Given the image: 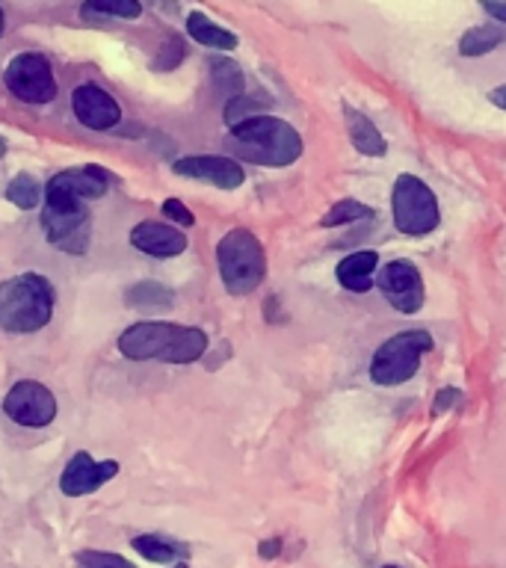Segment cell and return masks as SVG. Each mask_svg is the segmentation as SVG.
<instances>
[{
	"mask_svg": "<svg viewBox=\"0 0 506 568\" xmlns=\"http://www.w3.org/2000/svg\"><path fill=\"white\" fill-rule=\"evenodd\" d=\"M229 149L234 151V158L252 166L284 169L302 158L305 142L291 122H284L279 115L257 113L231 124Z\"/></svg>",
	"mask_w": 506,
	"mask_h": 568,
	"instance_id": "cell-1",
	"label": "cell"
},
{
	"mask_svg": "<svg viewBox=\"0 0 506 568\" xmlns=\"http://www.w3.org/2000/svg\"><path fill=\"white\" fill-rule=\"evenodd\" d=\"M119 349L131 362L160 358L169 364H193L208 353V332L199 326L145 320V323H133L131 328H124L119 337Z\"/></svg>",
	"mask_w": 506,
	"mask_h": 568,
	"instance_id": "cell-2",
	"label": "cell"
},
{
	"mask_svg": "<svg viewBox=\"0 0 506 568\" xmlns=\"http://www.w3.org/2000/svg\"><path fill=\"white\" fill-rule=\"evenodd\" d=\"M53 317V287L44 275L24 273L0 282V328L9 335H33Z\"/></svg>",
	"mask_w": 506,
	"mask_h": 568,
	"instance_id": "cell-3",
	"label": "cell"
},
{
	"mask_svg": "<svg viewBox=\"0 0 506 568\" xmlns=\"http://www.w3.org/2000/svg\"><path fill=\"white\" fill-rule=\"evenodd\" d=\"M216 266L225 291L231 296H246L257 291V284H264L266 252L249 229H231L216 243Z\"/></svg>",
	"mask_w": 506,
	"mask_h": 568,
	"instance_id": "cell-4",
	"label": "cell"
},
{
	"mask_svg": "<svg viewBox=\"0 0 506 568\" xmlns=\"http://www.w3.org/2000/svg\"><path fill=\"white\" fill-rule=\"evenodd\" d=\"M42 229L51 240V246L69 255H83L92 237V222H89L87 204L80 195H71L69 190L44 184V207Z\"/></svg>",
	"mask_w": 506,
	"mask_h": 568,
	"instance_id": "cell-5",
	"label": "cell"
},
{
	"mask_svg": "<svg viewBox=\"0 0 506 568\" xmlns=\"http://www.w3.org/2000/svg\"><path fill=\"white\" fill-rule=\"evenodd\" d=\"M435 346L433 335L426 328H406L388 337L385 344L373 353L371 379L382 388H397L421 371L424 355Z\"/></svg>",
	"mask_w": 506,
	"mask_h": 568,
	"instance_id": "cell-6",
	"label": "cell"
},
{
	"mask_svg": "<svg viewBox=\"0 0 506 568\" xmlns=\"http://www.w3.org/2000/svg\"><path fill=\"white\" fill-rule=\"evenodd\" d=\"M391 216H394V229L406 237H426L442 225V207H438L433 186L408 172L397 175L394 181Z\"/></svg>",
	"mask_w": 506,
	"mask_h": 568,
	"instance_id": "cell-7",
	"label": "cell"
},
{
	"mask_svg": "<svg viewBox=\"0 0 506 568\" xmlns=\"http://www.w3.org/2000/svg\"><path fill=\"white\" fill-rule=\"evenodd\" d=\"M7 89L24 104H48L57 98V80H53L51 62L42 53H18L3 71Z\"/></svg>",
	"mask_w": 506,
	"mask_h": 568,
	"instance_id": "cell-8",
	"label": "cell"
},
{
	"mask_svg": "<svg viewBox=\"0 0 506 568\" xmlns=\"http://www.w3.org/2000/svg\"><path fill=\"white\" fill-rule=\"evenodd\" d=\"M376 287L388 300L391 308H397L399 314H417L424 308V275L412 261H388L385 266H380Z\"/></svg>",
	"mask_w": 506,
	"mask_h": 568,
	"instance_id": "cell-9",
	"label": "cell"
},
{
	"mask_svg": "<svg viewBox=\"0 0 506 568\" xmlns=\"http://www.w3.org/2000/svg\"><path fill=\"white\" fill-rule=\"evenodd\" d=\"M3 412L18 426L42 429L57 417V397L51 394V388H44L42 382H16L3 397Z\"/></svg>",
	"mask_w": 506,
	"mask_h": 568,
	"instance_id": "cell-10",
	"label": "cell"
},
{
	"mask_svg": "<svg viewBox=\"0 0 506 568\" xmlns=\"http://www.w3.org/2000/svg\"><path fill=\"white\" fill-rule=\"evenodd\" d=\"M172 172L181 178H195L204 184H213L216 190H237L246 181V172L234 158L222 154H195V158H181L172 163Z\"/></svg>",
	"mask_w": 506,
	"mask_h": 568,
	"instance_id": "cell-11",
	"label": "cell"
},
{
	"mask_svg": "<svg viewBox=\"0 0 506 568\" xmlns=\"http://www.w3.org/2000/svg\"><path fill=\"white\" fill-rule=\"evenodd\" d=\"M115 474H119V462H113V459L98 462V459H92L89 453L78 450L69 459V465L62 468L60 491L69 497L92 495V491H98V488L104 486V483H110Z\"/></svg>",
	"mask_w": 506,
	"mask_h": 568,
	"instance_id": "cell-12",
	"label": "cell"
},
{
	"mask_svg": "<svg viewBox=\"0 0 506 568\" xmlns=\"http://www.w3.org/2000/svg\"><path fill=\"white\" fill-rule=\"evenodd\" d=\"M71 110L78 115V122L92 131H110L122 122V106L107 89L95 87V83H83L74 89L71 95Z\"/></svg>",
	"mask_w": 506,
	"mask_h": 568,
	"instance_id": "cell-13",
	"label": "cell"
},
{
	"mask_svg": "<svg viewBox=\"0 0 506 568\" xmlns=\"http://www.w3.org/2000/svg\"><path fill=\"white\" fill-rule=\"evenodd\" d=\"M131 246L151 257H175L186 248V234L163 222H140L131 231Z\"/></svg>",
	"mask_w": 506,
	"mask_h": 568,
	"instance_id": "cell-14",
	"label": "cell"
},
{
	"mask_svg": "<svg viewBox=\"0 0 506 568\" xmlns=\"http://www.w3.org/2000/svg\"><path fill=\"white\" fill-rule=\"evenodd\" d=\"M376 273H380V255L371 248L353 252V255L341 257V264L335 266L337 284L350 293H367L376 284Z\"/></svg>",
	"mask_w": 506,
	"mask_h": 568,
	"instance_id": "cell-15",
	"label": "cell"
},
{
	"mask_svg": "<svg viewBox=\"0 0 506 568\" xmlns=\"http://www.w3.org/2000/svg\"><path fill=\"white\" fill-rule=\"evenodd\" d=\"M48 184L69 190L71 195H80L83 202L87 199H101L107 193V186L113 184V175L101 166H80V169H65L48 181Z\"/></svg>",
	"mask_w": 506,
	"mask_h": 568,
	"instance_id": "cell-16",
	"label": "cell"
},
{
	"mask_svg": "<svg viewBox=\"0 0 506 568\" xmlns=\"http://www.w3.org/2000/svg\"><path fill=\"white\" fill-rule=\"evenodd\" d=\"M344 122L346 133H350V142L355 145V151H362L364 158H382L388 151V142H385L380 128L350 104H344Z\"/></svg>",
	"mask_w": 506,
	"mask_h": 568,
	"instance_id": "cell-17",
	"label": "cell"
},
{
	"mask_svg": "<svg viewBox=\"0 0 506 568\" xmlns=\"http://www.w3.org/2000/svg\"><path fill=\"white\" fill-rule=\"evenodd\" d=\"M133 550L145 557L149 562H160V566H166V562H184L190 557V548L181 545L175 539H166V536H158V532H145V536H136L131 541Z\"/></svg>",
	"mask_w": 506,
	"mask_h": 568,
	"instance_id": "cell-18",
	"label": "cell"
},
{
	"mask_svg": "<svg viewBox=\"0 0 506 568\" xmlns=\"http://www.w3.org/2000/svg\"><path fill=\"white\" fill-rule=\"evenodd\" d=\"M186 33L193 36L202 48H213V51H234L237 48V36L225 30V27L213 24L211 18L202 16V12L186 16Z\"/></svg>",
	"mask_w": 506,
	"mask_h": 568,
	"instance_id": "cell-19",
	"label": "cell"
},
{
	"mask_svg": "<svg viewBox=\"0 0 506 568\" xmlns=\"http://www.w3.org/2000/svg\"><path fill=\"white\" fill-rule=\"evenodd\" d=\"M506 42V24H479L465 30L459 39V53L462 57H483V53L497 51Z\"/></svg>",
	"mask_w": 506,
	"mask_h": 568,
	"instance_id": "cell-20",
	"label": "cell"
},
{
	"mask_svg": "<svg viewBox=\"0 0 506 568\" xmlns=\"http://www.w3.org/2000/svg\"><path fill=\"white\" fill-rule=\"evenodd\" d=\"M124 302H128L131 308H145V311L172 308V305H175V293L158 282H140L124 293Z\"/></svg>",
	"mask_w": 506,
	"mask_h": 568,
	"instance_id": "cell-21",
	"label": "cell"
},
{
	"mask_svg": "<svg viewBox=\"0 0 506 568\" xmlns=\"http://www.w3.org/2000/svg\"><path fill=\"white\" fill-rule=\"evenodd\" d=\"M42 195H44V186L39 184L33 175H27V172L12 178L7 186V199L16 204V207H21V211H33L36 204L42 202Z\"/></svg>",
	"mask_w": 506,
	"mask_h": 568,
	"instance_id": "cell-22",
	"label": "cell"
},
{
	"mask_svg": "<svg viewBox=\"0 0 506 568\" xmlns=\"http://www.w3.org/2000/svg\"><path fill=\"white\" fill-rule=\"evenodd\" d=\"M373 211L367 204L355 202V199H344V202H337L328 207V213L320 220L323 229H337V225H350V222H358V220H371Z\"/></svg>",
	"mask_w": 506,
	"mask_h": 568,
	"instance_id": "cell-23",
	"label": "cell"
},
{
	"mask_svg": "<svg viewBox=\"0 0 506 568\" xmlns=\"http://www.w3.org/2000/svg\"><path fill=\"white\" fill-rule=\"evenodd\" d=\"M211 74H213V83L220 89L222 95L229 98H237L243 95V71H240L237 62L231 60H213L211 62Z\"/></svg>",
	"mask_w": 506,
	"mask_h": 568,
	"instance_id": "cell-24",
	"label": "cell"
},
{
	"mask_svg": "<svg viewBox=\"0 0 506 568\" xmlns=\"http://www.w3.org/2000/svg\"><path fill=\"white\" fill-rule=\"evenodd\" d=\"M83 16H115V18H140V0H89Z\"/></svg>",
	"mask_w": 506,
	"mask_h": 568,
	"instance_id": "cell-25",
	"label": "cell"
},
{
	"mask_svg": "<svg viewBox=\"0 0 506 568\" xmlns=\"http://www.w3.org/2000/svg\"><path fill=\"white\" fill-rule=\"evenodd\" d=\"M74 562L78 568H136L119 554H107V550H80Z\"/></svg>",
	"mask_w": 506,
	"mask_h": 568,
	"instance_id": "cell-26",
	"label": "cell"
},
{
	"mask_svg": "<svg viewBox=\"0 0 506 568\" xmlns=\"http://www.w3.org/2000/svg\"><path fill=\"white\" fill-rule=\"evenodd\" d=\"M160 211L166 213L169 220H175L178 225H186V229H190V225H193V222H195V216H193V213H190V207H186V204L181 202V199H166Z\"/></svg>",
	"mask_w": 506,
	"mask_h": 568,
	"instance_id": "cell-27",
	"label": "cell"
},
{
	"mask_svg": "<svg viewBox=\"0 0 506 568\" xmlns=\"http://www.w3.org/2000/svg\"><path fill=\"white\" fill-rule=\"evenodd\" d=\"M459 399H462L459 388H442V390H438V394H435L433 412H429V415H433V417H442L444 412H451V408L456 406Z\"/></svg>",
	"mask_w": 506,
	"mask_h": 568,
	"instance_id": "cell-28",
	"label": "cell"
},
{
	"mask_svg": "<svg viewBox=\"0 0 506 568\" xmlns=\"http://www.w3.org/2000/svg\"><path fill=\"white\" fill-rule=\"evenodd\" d=\"M479 7L486 9L497 24H506V0H479Z\"/></svg>",
	"mask_w": 506,
	"mask_h": 568,
	"instance_id": "cell-29",
	"label": "cell"
},
{
	"mask_svg": "<svg viewBox=\"0 0 506 568\" xmlns=\"http://www.w3.org/2000/svg\"><path fill=\"white\" fill-rule=\"evenodd\" d=\"M261 559H275L282 554V539H266L261 541V548H257Z\"/></svg>",
	"mask_w": 506,
	"mask_h": 568,
	"instance_id": "cell-30",
	"label": "cell"
},
{
	"mask_svg": "<svg viewBox=\"0 0 506 568\" xmlns=\"http://www.w3.org/2000/svg\"><path fill=\"white\" fill-rule=\"evenodd\" d=\"M488 101L495 106H500V110H506V87H497L488 92Z\"/></svg>",
	"mask_w": 506,
	"mask_h": 568,
	"instance_id": "cell-31",
	"label": "cell"
},
{
	"mask_svg": "<svg viewBox=\"0 0 506 568\" xmlns=\"http://www.w3.org/2000/svg\"><path fill=\"white\" fill-rule=\"evenodd\" d=\"M0 36H3V9H0Z\"/></svg>",
	"mask_w": 506,
	"mask_h": 568,
	"instance_id": "cell-32",
	"label": "cell"
},
{
	"mask_svg": "<svg viewBox=\"0 0 506 568\" xmlns=\"http://www.w3.org/2000/svg\"><path fill=\"white\" fill-rule=\"evenodd\" d=\"M172 568H190V566H186V562H175V566H172Z\"/></svg>",
	"mask_w": 506,
	"mask_h": 568,
	"instance_id": "cell-33",
	"label": "cell"
},
{
	"mask_svg": "<svg viewBox=\"0 0 506 568\" xmlns=\"http://www.w3.org/2000/svg\"><path fill=\"white\" fill-rule=\"evenodd\" d=\"M0 154H3V142H0Z\"/></svg>",
	"mask_w": 506,
	"mask_h": 568,
	"instance_id": "cell-34",
	"label": "cell"
},
{
	"mask_svg": "<svg viewBox=\"0 0 506 568\" xmlns=\"http://www.w3.org/2000/svg\"><path fill=\"white\" fill-rule=\"evenodd\" d=\"M382 568H399V566H382Z\"/></svg>",
	"mask_w": 506,
	"mask_h": 568,
	"instance_id": "cell-35",
	"label": "cell"
}]
</instances>
